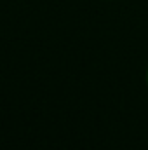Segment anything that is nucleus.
Returning <instances> with one entry per match:
<instances>
[{
  "label": "nucleus",
  "mask_w": 148,
  "mask_h": 150,
  "mask_svg": "<svg viewBox=\"0 0 148 150\" xmlns=\"http://www.w3.org/2000/svg\"><path fill=\"white\" fill-rule=\"evenodd\" d=\"M147 82H148V74H147Z\"/></svg>",
  "instance_id": "obj_1"
}]
</instances>
